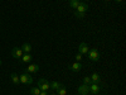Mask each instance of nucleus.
Segmentation results:
<instances>
[{"label":"nucleus","instance_id":"obj_1","mask_svg":"<svg viewBox=\"0 0 126 95\" xmlns=\"http://www.w3.org/2000/svg\"><path fill=\"white\" fill-rule=\"evenodd\" d=\"M19 80H20V82H22V84H25V85H28V84H32V82H33V77L30 76V73H29L27 70L19 76Z\"/></svg>","mask_w":126,"mask_h":95},{"label":"nucleus","instance_id":"obj_2","mask_svg":"<svg viewBox=\"0 0 126 95\" xmlns=\"http://www.w3.org/2000/svg\"><path fill=\"white\" fill-rule=\"evenodd\" d=\"M88 58L91 60V61H93V62H97L98 60H100V52L96 49V48H91V49H88Z\"/></svg>","mask_w":126,"mask_h":95},{"label":"nucleus","instance_id":"obj_3","mask_svg":"<svg viewBox=\"0 0 126 95\" xmlns=\"http://www.w3.org/2000/svg\"><path fill=\"white\" fill-rule=\"evenodd\" d=\"M38 88H39L42 91H48V90H50V85H49L48 80H46V79H39V80H38Z\"/></svg>","mask_w":126,"mask_h":95},{"label":"nucleus","instance_id":"obj_4","mask_svg":"<svg viewBox=\"0 0 126 95\" xmlns=\"http://www.w3.org/2000/svg\"><path fill=\"white\" fill-rule=\"evenodd\" d=\"M78 95H87L90 93V86L86 85V84H83V85H79L78 86Z\"/></svg>","mask_w":126,"mask_h":95},{"label":"nucleus","instance_id":"obj_5","mask_svg":"<svg viewBox=\"0 0 126 95\" xmlns=\"http://www.w3.org/2000/svg\"><path fill=\"white\" fill-rule=\"evenodd\" d=\"M12 56H13L14 58H20V57L23 56V51H22V48L14 47V48L12 49Z\"/></svg>","mask_w":126,"mask_h":95},{"label":"nucleus","instance_id":"obj_6","mask_svg":"<svg viewBox=\"0 0 126 95\" xmlns=\"http://www.w3.org/2000/svg\"><path fill=\"white\" fill-rule=\"evenodd\" d=\"M88 86H90V93L93 94V95H97V94L100 93V90H101V88H100L98 84H90Z\"/></svg>","mask_w":126,"mask_h":95},{"label":"nucleus","instance_id":"obj_7","mask_svg":"<svg viewBox=\"0 0 126 95\" xmlns=\"http://www.w3.org/2000/svg\"><path fill=\"white\" fill-rule=\"evenodd\" d=\"M87 10H88V4H87V3H82V1H79V4H78V6H77V9H76V12L86 13Z\"/></svg>","mask_w":126,"mask_h":95},{"label":"nucleus","instance_id":"obj_8","mask_svg":"<svg viewBox=\"0 0 126 95\" xmlns=\"http://www.w3.org/2000/svg\"><path fill=\"white\" fill-rule=\"evenodd\" d=\"M78 53H81V55H87L88 53V46L85 43V42H82V43L78 46Z\"/></svg>","mask_w":126,"mask_h":95},{"label":"nucleus","instance_id":"obj_9","mask_svg":"<svg viewBox=\"0 0 126 95\" xmlns=\"http://www.w3.org/2000/svg\"><path fill=\"white\" fill-rule=\"evenodd\" d=\"M27 71L29 73H34V72H38L39 71V66L37 65V63H30V65H28V69Z\"/></svg>","mask_w":126,"mask_h":95},{"label":"nucleus","instance_id":"obj_10","mask_svg":"<svg viewBox=\"0 0 126 95\" xmlns=\"http://www.w3.org/2000/svg\"><path fill=\"white\" fill-rule=\"evenodd\" d=\"M81 69H82L81 62H77V61H76L75 63H72V65H71V70H72L73 72H79Z\"/></svg>","mask_w":126,"mask_h":95},{"label":"nucleus","instance_id":"obj_11","mask_svg":"<svg viewBox=\"0 0 126 95\" xmlns=\"http://www.w3.org/2000/svg\"><path fill=\"white\" fill-rule=\"evenodd\" d=\"M90 77H91V82L92 84H98L101 81V77H100V75H98L97 72H93Z\"/></svg>","mask_w":126,"mask_h":95},{"label":"nucleus","instance_id":"obj_12","mask_svg":"<svg viewBox=\"0 0 126 95\" xmlns=\"http://www.w3.org/2000/svg\"><path fill=\"white\" fill-rule=\"evenodd\" d=\"M20 61L24 62V63L30 62V61H32V56H30V53H23V56L20 57Z\"/></svg>","mask_w":126,"mask_h":95},{"label":"nucleus","instance_id":"obj_13","mask_svg":"<svg viewBox=\"0 0 126 95\" xmlns=\"http://www.w3.org/2000/svg\"><path fill=\"white\" fill-rule=\"evenodd\" d=\"M49 85H50V90H58L61 86H62V84H59L58 81H52V82H49Z\"/></svg>","mask_w":126,"mask_h":95},{"label":"nucleus","instance_id":"obj_14","mask_svg":"<svg viewBox=\"0 0 126 95\" xmlns=\"http://www.w3.org/2000/svg\"><path fill=\"white\" fill-rule=\"evenodd\" d=\"M10 79H12V82L14 84V85H18V84L20 82V80H19V76L16 75L15 72H13L12 75H10Z\"/></svg>","mask_w":126,"mask_h":95},{"label":"nucleus","instance_id":"obj_15","mask_svg":"<svg viewBox=\"0 0 126 95\" xmlns=\"http://www.w3.org/2000/svg\"><path fill=\"white\" fill-rule=\"evenodd\" d=\"M22 51H23V53H30V51H32V46L29 43H24L22 46Z\"/></svg>","mask_w":126,"mask_h":95},{"label":"nucleus","instance_id":"obj_16","mask_svg":"<svg viewBox=\"0 0 126 95\" xmlns=\"http://www.w3.org/2000/svg\"><path fill=\"white\" fill-rule=\"evenodd\" d=\"M78 4H79V0H69V5H71V8H73L75 10L77 9Z\"/></svg>","mask_w":126,"mask_h":95},{"label":"nucleus","instance_id":"obj_17","mask_svg":"<svg viewBox=\"0 0 126 95\" xmlns=\"http://www.w3.org/2000/svg\"><path fill=\"white\" fill-rule=\"evenodd\" d=\"M66 94H67V90H66V88L63 86V85L57 90V95H66Z\"/></svg>","mask_w":126,"mask_h":95},{"label":"nucleus","instance_id":"obj_18","mask_svg":"<svg viewBox=\"0 0 126 95\" xmlns=\"http://www.w3.org/2000/svg\"><path fill=\"white\" fill-rule=\"evenodd\" d=\"M30 94H32V95H39V94H40V89H39V88L30 89Z\"/></svg>","mask_w":126,"mask_h":95},{"label":"nucleus","instance_id":"obj_19","mask_svg":"<svg viewBox=\"0 0 126 95\" xmlns=\"http://www.w3.org/2000/svg\"><path fill=\"white\" fill-rule=\"evenodd\" d=\"M75 17L78 19H83L86 17V13H79V12H75Z\"/></svg>","mask_w":126,"mask_h":95},{"label":"nucleus","instance_id":"obj_20","mask_svg":"<svg viewBox=\"0 0 126 95\" xmlns=\"http://www.w3.org/2000/svg\"><path fill=\"white\" fill-rule=\"evenodd\" d=\"M83 84H86V85H90V84H92V82H91V77L86 76L85 79H83Z\"/></svg>","mask_w":126,"mask_h":95},{"label":"nucleus","instance_id":"obj_21","mask_svg":"<svg viewBox=\"0 0 126 95\" xmlns=\"http://www.w3.org/2000/svg\"><path fill=\"white\" fill-rule=\"evenodd\" d=\"M81 60H82V55H81V53H77V55H76V61H77V62H81Z\"/></svg>","mask_w":126,"mask_h":95},{"label":"nucleus","instance_id":"obj_22","mask_svg":"<svg viewBox=\"0 0 126 95\" xmlns=\"http://www.w3.org/2000/svg\"><path fill=\"white\" fill-rule=\"evenodd\" d=\"M39 95H49V94H48V91H42L40 90V94Z\"/></svg>","mask_w":126,"mask_h":95},{"label":"nucleus","instance_id":"obj_23","mask_svg":"<svg viewBox=\"0 0 126 95\" xmlns=\"http://www.w3.org/2000/svg\"><path fill=\"white\" fill-rule=\"evenodd\" d=\"M115 1H116V3L119 4V3H122V0H115Z\"/></svg>","mask_w":126,"mask_h":95},{"label":"nucleus","instance_id":"obj_24","mask_svg":"<svg viewBox=\"0 0 126 95\" xmlns=\"http://www.w3.org/2000/svg\"><path fill=\"white\" fill-rule=\"evenodd\" d=\"M1 63H3V62H1V60H0V66H1Z\"/></svg>","mask_w":126,"mask_h":95},{"label":"nucleus","instance_id":"obj_25","mask_svg":"<svg viewBox=\"0 0 126 95\" xmlns=\"http://www.w3.org/2000/svg\"><path fill=\"white\" fill-rule=\"evenodd\" d=\"M105 1H111V0H105Z\"/></svg>","mask_w":126,"mask_h":95},{"label":"nucleus","instance_id":"obj_26","mask_svg":"<svg viewBox=\"0 0 126 95\" xmlns=\"http://www.w3.org/2000/svg\"><path fill=\"white\" fill-rule=\"evenodd\" d=\"M49 95H57V94H49Z\"/></svg>","mask_w":126,"mask_h":95}]
</instances>
